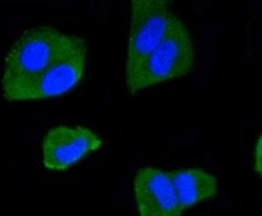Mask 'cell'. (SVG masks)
Masks as SVG:
<instances>
[{"mask_svg":"<svg viewBox=\"0 0 262 216\" xmlns=\"http://www.w3.org/2000/svg\"><path fill=\"white\" fill-rule=\"evenodd\" d=\"M86 49L83 38L53 27L40 26L25 31L5 59L2 81L5 99L10 101L54 64Z\"/></svg>","mask_w":262,"mask_h":216,"instance_id":"6da1fadb","label":"cell"},{"mask_svg":"<svg viewBox=\"0 0 262 216\" xmlns=\"http://www.w3.org/2000/svg\"><path fill=\"white\" fill-rule=\"evenodd\" d=\"M195 64V52L190 33L183 21L172 15L168 30L146 58L134 81L127 88L130 95L163 83L187 76Z\"/></svg>","mask_w":262,"mask_h":216,"instance_id":"7a4b0ae2","label":"cell"},{"mask_svg":"<svg viewBox=\"0 0 262 216\" xmlns=\"http://www.w3.org/2000/svg\"><path fill=\"white\" fill-rule=\"evenodd\" d=\"M172 13L164 0L131 2V21L126 63L127 86L134 81L146 58L165 36Z\"/></svg>","mask_w":262,"mask_h":216,"instance_id":"3957f363","label":"cell"},{"mask_svg":"<svg viewBox=\"0 0 262 216\" xmlns=\"http://www.w3.org/2000/svg\"><path fill=\"white\" fill-rule=\"evenodd\" d=\"M102 145L103 140L90 128L59 125L43 138L42 164L50 171H65Z\"/></svg>","mask_w":262,"mask_h":216,"instance_id":"277c9868","label":"cell"},{"mask_svg":"<svg viewBox=\"0 0 262 216\" xmlns=\"http://www.w3.org/2000/svg\"><path fill=\"white\" fill-rule=\"evenodd\" d=\"M134 194L141 216H181L168 172L156 167H145L136 174Z\"/></svg>","mask_w":262,"mask_h":216,"instance_id":"5b68a950","label":"cell"},{"mask_svg":"<svg viewBox=\"0 0 262 216\" xmlns=\"http://www.w3.org/2000/svg\"><path fill=\"white\" fill-rule=\"evenodd\" d=\"M87 49L65 58L15 94L10 102L46 100L72 91L84 75Z\"/></svg>","mask_w":262,"mask_h":216,"instance_id":"8992f818","label":"cell"},{"mask_svg":"<svg viewBox=\"0 0 262 216\" xmlns=\"http://www.w3.org/2000/svg\"><path fill=\"white\" fill-rule=\"evenodd\" d=\"M168 177L183 211L213 198L218 192L216 178L200 168L171 171Z\"/></svg>","mask_w":262,"mask_h":216,"instance_id":"52a82bcc","label":"cell"},{"mask_svg":"<svg viewBox=\"0 0 262 216\" xmlns=\"http://www.w3.org/2000/svg\"><path fill=\"white\" fill-rule=\"evenodd\" d=\"M254 167H255V170L257 174L260 176L261 175V137H259L257 144H256Z\"/></svg>","mask_w":262,"mask_h":216,"instance_id":"ba28073f","label":"cell"}]
</instances>
